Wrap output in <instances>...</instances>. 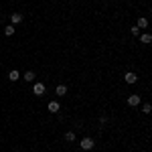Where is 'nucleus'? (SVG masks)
I'll list each match as a JSON object with an SVG mask.
<instances>
[{"mask_svg":"<svg viewBox=\"0 0 152 152\" xmlns=\"http://www.w3.org/2000/svg\"><path fill=\"white\" fill-rule=\"evenodd\" d=\"M4 35H6V37H12V35H14V26H12V24H8V26L4 28Z\"/></svg>","mask_w":152,"mask_h":152,"instance_id":"f8f14e48","label":"nucleus"},{"mask_svg":"<svg viewBox=\"0 0 152 152\" xmlns=\"http://www.w3.org/2000/svg\"><path fill=\"white\" fill-rule=\"evenodd\" d=\"M65 140L73 142V140H75V132H67V134H65Z\"/></svg>","mask_w":152,"mask_h":152,"instance_id":"ddd939ff","label":"nucleus"},{"mask_svg":"<svg viewBox=\"0 0 152 152\" xmlns=\"http://www.w3.org/2000/svg\"><path fill=\"white\" fill-rule=\"evenodd\" d=\"M45 91H47L45 83H35V85H33V94L35 95H45Z\"/></svg>","mask_w":152,"mask_h":152,"instance_id":"f03ea898","label":"nucleus"},{"mask_svg":"<svg viewBox=\"0 0 152 152\" xmlns=\"http://www.w3.org/2000/svg\"><path fill=\"white\" fill-rule=\"evenodd\" d=\"M136 26H138V28H146V26H148V20H146V18H138V24H136Z\"/></svg>","mask_w":152,"mask_h":152,"instance_id":"9d476101","label":"nucleus"},{"mask_svg":"<svg viewBox=\"0 0 152 152\" xmlns=\"http://www.w3.org/2000/svg\"><path fill=\"white\" fill-rule=\"evenodd\" d=\"M124 81L126 83H136L138 81V75H136L134 71H128V73H124Z\"/></svg>","mask_w":152,"mask_h":152,"instance_id":"7ed1b4c3","label":"nucleus"},{"mask_svg":"<svg viewBox=\"0 0 152 152\" xmlns=\"http://www.w3.org/2000/svg\"><path fill=\"white\" fill-rule=\"evenodd\" d=\"M140 37V41L144 43V45H150L152 43V35H148V33H144V35H138Z\"/></svg>","mask_w":152,"mask_h":152,"instance_id":"6e6552de","label":"nucleus"},{"mask_svg":"<svg viewBox=\"0 0 152 152\" xmlns=\"http://www.w3.org/2000/svg\"><path fill=\"white\" fill-rule=\"evenodd\" d=\"M23 77H24V81H26V83H31V81H35V77H37V75H35V71H26Z\"/></svg>","mask_w":152,"mask_h":152,"instance_id":"0eeeda50","label":"nucleus"},{"mask_svg":"<svg viewBox=\"0 0 152 152\" xmlns=\"http://www.w3.org/2000/svg\"><path fill=\"white\" fill-rule=\"evenodd\" d=\"M94 146H95V142L91 140V138H83V140L79 142V148H81V150H91Z\"/></svg>","mask_w":152,"mask_h":152,"instance_id":"f257e3e1","label":"nucleus"},{"mask_svg":"<svg viewBox=\"0 0 152 152\" xmlns=\"http://www.w3.org/2000/svg\"><path fill=\"white\" fill-rule=\"evenodd\" d=\"M55 94H57L59 97H63V95L67 94V87H65V85H57V87H55Z\"/></svg>","mask_w":152,"mask_h":152,"instance_id":"1a4fd4ad","label":"nucleus"},{"mask_svg":"<svg viewBox=\"0 0 152 152\" xmlns=\"http://www.w3.org/2000/svg\"><path fill=\"white\" fill-rule=\"evenodd\" d=\"M47 110L51 112V114H57L59 110H61V105H59V102H55V99H53V102H49V104H47Z\"/></svg>","mask_w":152,"mask_h":152,"instance_id":"39448f33","label":"nucleus"},{"mask_svg":"<svg viewBox=\"0 0 152 152\" xmlns=\"http://www.w3.org/2000/svg\"><path fill=\"white\" fill-rule=\"evenodd\" d=\"M130 33H132L134 37H138L140 35V28H138V26H130Z\"/></svg>","mask_w":152,"mask_h":152,"instance_id":"4468645a","label":"nucleus"},{"mask_svg":"<svg viewBox=\"0 0 152 152\" xmlns=\"http://www.w3.org/2000/svg\"><path fill=\"white\" fill-rule=\"evenodd\" d=\"M150 110H152L150 104H144V105H142V112H144V114H150Z\"/></svg>","mask_w":152,"mask_h":152,"instance_id":"2eb2a0df","label":"nucleus"},{"mask_svg":"<svg viewBox=\"0 0 152 152\" xmlns=\"http://www.w3.org/2000/svg\"><path fill=\"white\" fill-rule=\"evenodd\" d=\"M10 23L12 24L23 23V14H20V12H12V14H10Z\"/></svg>","mask_w":152,"mask_h":152,"instance_id":"423d86ee","label":"nucleus"},{"mask_svg":"<svg viewBox=\"0 0 152 152\" xmlns=\"http://www.w3.org/2000/svg\"><path fill=\"white\" fill-rule=\"evenodd\" d=\"M18 77H20V75H18V71H14V69H12L10 73H8V79H10V81H16Z\"/></svg>","mask_w":152,"mask_h":152,"instance_id":"9b49d317","label":"nucleus"},{"mask_svg":"<svg viewBox=\"0 0 152 152\" xmlns=\"http://www.w3.org/2000/svg\"><path fill=\"white\" fill-rule=\"evenodd\" d=\"M128 105H132V107L140 105V95H138V94H132V95L128 97Z\"/></svg>","mask_w":152,"mask_h":152,"instance_id":"20e7f679","label":"nucleus"}]
</instances>
